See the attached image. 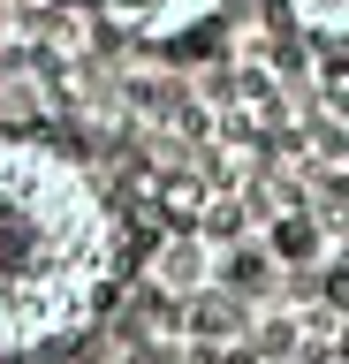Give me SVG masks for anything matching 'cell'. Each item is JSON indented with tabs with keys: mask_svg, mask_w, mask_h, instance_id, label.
<instances>
[{
	"mask_svg": "<svg viewBox=\"0 0 349 364\" xmlns=\"http://www.w3.org/2000/svg\"><path fill=\"white\" fill-rule=\"evenodd\" d=\"M122 220L92 167L46 136H0V357H38L99 318Z\"/></svg>",
	"mask_w": 349,
	"mask_h": 364,
	"instance_id": "6da1fadb",
	"label": "cell"
},
{
	"mask_svg": "<svg viewBox=\"0 0 349 364\" xmlns=\"http://www.w3.org/2000/svg\"><path fill=\"white\" fill-rule=\"evenodd\" d=\"M92 8L137 46H175V38H190L198 23L220 16V0H92Z\"/></svg>",
	"mask_w": 349,
	"mask_h": 364,
	"instance_id": "7a4b0ae2",
	"label": "cell"
},
{
	"mask_svg": "<svg viewBox=\"0 0 349 364\" xmlns=\"http://www.w3.org/2000/svg\"><path fill=\"white\" fill-rule=\"evenodd\" d=\"M281 16L304 38H349V0H281Z\"/></svg>",
	"mask_w": 349,
	"mask_h": 364,
	"instance_id": "3957f363",
	"label": "cell"
},
{
	"mask_svg": "<svg viewBox=\"0 0 349 364\" xmlns=\"http://www.w3.org/2000/svg\"><path fill=\"white\" fill-rule=\"evenodd\" d=\"M152 273H160L167 289H198V273H205V258H198L190 243H175V250H160V258H152Z\"/></svg>",
	"mask_w": 349,
	"mask_h": 364,
	"instance_id": "277c9868",
	"label": "cell"
}]
</instances>
